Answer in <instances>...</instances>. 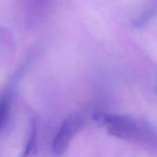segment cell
I'll list each match as a JSON object with an SVG mask.
<instances>
[{
    "label": "cell",
    "instance_id": "1",
    "mask_svg": "<svg viewBox=\"0 0 157 157\" xmlns=\"http://www.w3.org/2000/svg\"><path fill=\"white\" fill-rule=\"evenodd\" d=\"M94 121L106 127L108 133L126 140H139L145 136L146 127L130 116L97 113L93 116Z\"/></svg>",
    "mask_w": 157,
    "mask_h": 157
},
{
    "label": "cell",
    "instance_id": "2",
    "mask_svg": "<svg viewBox=\"0 0 157 157\" xmlns=\"http://www.w3.org/2000/svg\"><path fill=\"white\" fill-rule=\"evenodd\" d=\"M84 120L79 114L68 116L58 129L52 143V150L56 155H62L67 150L74 136L82 127Z\"/></svg>",
    "mask_w": 157,
    "mask_h": 157
},
{
    "label": "cell",
    "instance_id": "3",
    "mask_svg": "<svg viewBox=\"0 0 157 157\" xmlns=\"http://www.w3.org/2000/svg\"><path fill=\"white\" fill-rule=\"evenodd\" d=\"M55 0H25L28 13L32 15H39L47 10Z\"/></svg>",
    "mask_w": 157,
    "mask_h": 157
},
{
    "label": "cell",
    "instance_id": "4",
    "mask_svg": "<svg viewBox=\"0 0 157 157\" xmlns=\"http://www.w3.org/2000/svg\"><path fill=\"white\" fill-rule=\"evenodd\" d=\"M38 150V134L35 124L32 122V131L25 150L20 157H34Z\"/></svg>",
    "mask_w": 157,
    "mask_h": 157
},
{
    "label": "cell",
    "instance_id": "5",
    "mask_svg": "<svg viewBox=\"0 0 157 157\" xmlns=\"http://www.w3.org/2000/svg\"><path fill=\"white\" fill-rule=\"evenodd\" d=\"M156 0H148L144 10L143 11L140 15L135 20V24L140 25L148 21L156 12Z\"/></svg>",
    "mask_w": 157,
    "mask_h": 157
},
{
    "label": "cell",
    "instance_id": "6",
    "mask_svg": "<svg viewBox=\"0 0 157 157\" xmlns=\"http://www.w3.org/2000/svg\"><path fill=\"white\" fill-rule=\"evenodd\" d=\"M9 105L6 98L0 99V128L4 125L8 118Z\"/></svg>",
    "mask_w": 157,
    "mask_h": 157
}]
</instances>
